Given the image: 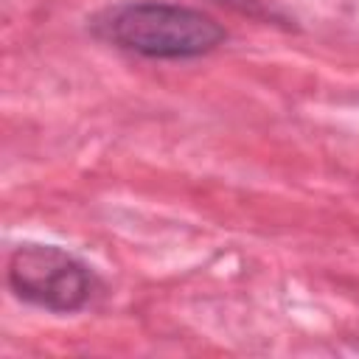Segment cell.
Masks as SVG:
<instances>
[{
	"label": "cell",
	"instance_id": "1",
	"mask_svg": "<svg viewBox=\"0 0 359 359\" xmlns=\"http://www.w3.org/2000/svg\"><path fill=\"white\" fill-rule=\"evenodd\" d=\"M98 42L151 62L202 59L227 42V28L208 11L168 0H118L87 17Z\"/></svg>",
	"mask_w": 359,
	"mask_h": 359
},
{
	"label": "cell",
	"instance_id": "2",
	"mask_svg": "<svg viewBox=\"0 0 359 359\" xmlns=\"http://www.w3.org/2000/svg\"><path fill=\"white\" fill-rule=\"evenodd\" d=\"M6 283L20 303L62 317L90 309L104 292L101 275L84 258L42 241H22L11 250Z\"/></svg>",
	"mask_w": 359,
	"mask_h": 359
},
{
	"label": "cell",
	"instance_id": "3",
	"mask_svg": "<svg viewBox=\"0 0 359 359\" xmlns=\"http://www.w3.org/2000/svg\"><path fill=\"white\" fill-rule=\"evenodd\" d=\"M213 6H222V8H230L236 14H244L250 20H258V22H266V25H283V28H292L289 17H283L280 11H275L272 6H266L264 0H208Z\"/></svg>",
	"mask_w": 359,
	"mask_h": 359
}]
</instances>
